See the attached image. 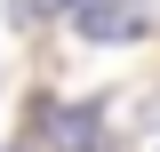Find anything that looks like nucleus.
<instances>
[{
    "label": "nucleus",
    "mask_w": 160,
    "mask_h": 152,
    "mask_svg": "<svg viewBox=\"0 0 160 152\" xmlns=\"http://www.w3.org/2000/svg\"><path fill=\"white\" fill-rule=\"evenodd\" d=\"M48 136H56V152H96V104H56L48 112Z\"/></svg>",
    "instance_id": "2"
},
{
    "label": "nucleus",
    "mask_w": 160,
    "mask_h": 152,
    "mask_svg": "<svg viewBox=\"0 0 160 152\" xmlns=\"http://www.w3.org/2000/svg\"><path fill=\"white\" fill-rule=\"evenodd\" d=\"M72 16L88 40H144V24H152L136 0H72Z\"/></svg>",
    "instance_id": "1"
},
{
    "label": "nucleus",
    "mask_w": 160,
    "mask_h": 152,
    "mask_svg": "<svg viewBox=\"0 0 160 152\" xmlns=\"http://www.w3.org/2000/svg\"><path fill=\"white\" fill-rule=\"evenodd\" d=\"M64 8H72V0H8L16 24H48V16H64Z\"/></svg>",
    "instance_id": "3"
}]
</instances>
